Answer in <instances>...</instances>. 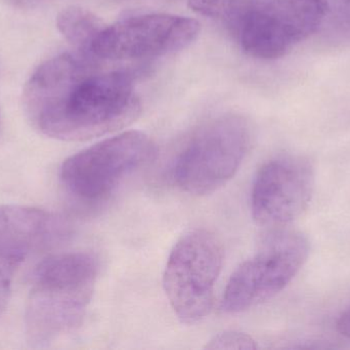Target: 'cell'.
<instances>
[{
	"mask_svg": "<svg viewBox=\"0 0 350 350\" xmlns=\"http://www.w3.org/2000/svg\"><path fill=\"white\" fill-rule=\"evenodd\" d=\"M35 129L62 141H86L124 129L141 114L133 74L100 72L90 57L62 53L43 63L24 88Z\"/></svg>",
	"mask_w": 350,
	"mask_h": 350,
	"instance_id": "obj_1",
	"label": "cell"
},
{
	"mask_svg": "<svg viewBox=\"0 0 350 350\" xmlns=\"http://www.w3.org/2000/svg\"><path fill=\"white\" fill-rule=\"evenodd\" d=\"M98 275V260L88 253L55 255L39 263L33 271L25 314L32 347H46L79 326Z\"/></svg>",
	"mask_w": 350,
	"mask_h": 350,
	"instance_id": "obj_2",
	"label": "cell"
},
{
	"mask_svg": "<svg viewBox=\"0 0 350 350\" xmlns=\"http://www.w3.org/2000/svg\"><path fill=\"white\" fill-rule=\"evenodd\" d=\"M252 133L240 115H222L202 125L181 148L172 175L191 195H206L224 186L248 153Z\"/></svg>",
	"mask_w": 350,
	"mask_h": 350,
	"instance_id": "obj_3",
	"label": "cell"
},
{
	"mask_svg": "<svg viewBox=\"0 0 350 350\" xmlns=\"http://www.w3.org/2000/svg\"><path fill=\"white\" fill-rule=\"evenodd\" d=\"M224 256L219 238L205 228L187 232L174 245L164 271V288L181 322L196 324L209 314Z\"/></svg>",
	"mask_w": 350,
	"mask_h": 350,
	"instance_id": "obj_4",
	"label": "cell"
},
{
	"mask_svg": "<svg viewBox=\"0 0 350 350\" xmlns=\"http://www.w3.org/2000/svg\"><path fill=\"white\" fill-rule=\"evenodd\" d=\"M156 154L149 136L129 131L104 140L68 158L61 180L68 191L84 201L108 199L133 173L147 166Z\"/></svg>",
	"mask_w": 350,
	"mask_h": 350,
	"instance_id": "obj_5",
	"label": "cell"
},
{
	"mask_svg": "<svg viewBox=\"0 0 350 350\" xmlns=\"http://www.w3.org/2000/svg\"><path fill=\"white\" fill-rule=\"evenodd\" d=\"M308 255L310 242L304 234L275 232L232 273L222 296L221 310L238 314L269 301L293 281Z\"/></svg>",
	"mask_w": 350,
	"mask_h": 350,
	"instance_id": "obj_6",
	"label": "cell"
},
{
	"mask_svg": "<svg viewBox=\"0 0 350 350\" xmlns=\"http://www.w3.org/2000/svg\"><path fill=\"white\" fill-rule=\"evenodd\" d=\"M290 0H189L193 12L226 25L251 57H284L295 39L289 25Z\"/></svg>",
	"mask_w": 350,
	"mask_h": 350,
	"instance_id": "obj_7",
	"label": "cell"
},
{
	"mask_svg": "<svg viewBox=\"0 0 350 350\" xmlns=\"http://www.w3.org/2000/svg\"><path fill=\"white\" fill-rule=\"evenodd\" d=\"M200 34L198 21L170 14L131 16L105 27L92 55L111 61L162 57L185 49Z\"/></svg>",
	"mask_w": 350,
	"mask_h": 350,
	"instance_id": "obj_8",
	"label": "cell"
},
{
	"mask_svg": "<svg viewBox=\"0 0 350 350\" xmlns=\"http://www.w3.org/2000/svg\"><path fill=\"white\" fill-rule=\"evenodd\" d=\"M316 176L310 160L280 156L263 164L253 182L251 212L258 225L280 228L295 221L308 210Z\"/></svg>",
	"mask_w": 350,
	"mask_h": 350,
	"instance_id": "obj_9",
	"label": "cell"
},
{
	"mask_svg": "<svg viewBox=\"0 0 350 350\" xmlns=\"http://www.w3.org/2000/svg\"><path fill=\"white\" fill-rule=\"evenodd\" d=\"M71 236L67 220L22 205H0V256L22 262L29 255L59 246Z\"/></svg>",
	"mask_w": 350,
	"mask_h": 350,
	"instance_id": "obj_10",
	"label": "cell"
},
{
	"mask_svg": "<svg viewBox=\"0 0 350 350\" xmlns=\"http://www.w3.org/2000/svg\"><path fill=\"white\" fill-rule=\"evenodd\" d=\"M57 27L70 45L90 57L94 40L106 26L94 12L79 6H69L57 14Z\"/></svg>",
	"mask_w": 350,
	"mask_h": 350,
	"instance_id": "obj_11",
	"label": "cell"
},
{
	"mask_svg": "<svg viewBox=\"0 0 350 350\" xmlns=\"http://www.w3.org/2000/svg\"><path fill=\"white\" fill-rule=\"evenodd\" d=\"M329 10L327 0H290L289 25L295 42L318 33Z\"/></svg>",
	"mask_w": 350,
	"mask_h": 350,
	"instance_id": "obj_12",
	"label": "cell"
},
{
	"mask_svg": "<svg viewBox=\"0 0 350 350\" xmlns=\"http://www.w3.org/2000/svg\"><path fill=\"white\" fill-rule=\"evenodd\" d=\"M323 32L327 41L334 45H350V8L340 5L329 10L318 33Z\"/></svg>",
	"mask_w": 350,
	"mask_h": 350,
	"instance_id": "obj_13",
	"label": "cell"
},
{
	"mask_svg": "<svg viewBox=\"0 0 350 350\" xmlns=\"http://www.w3.org/2000/svg\"><path fill=\"white\" fill-rule=\"evenodd\" d=\"M254 339L237 331H226L215 335L206 345L207 349L251 350L256 349Z\"/></svg>",
	"mask_w": 350,
	"mask_h": 350,
	"instance_id": "obj_14",
	"label": "cell"
},
{
	"mask_svg": "<svg viewBox=\"0 0 350 350\" xmlns=\"http://www.w3.org/2000/svg\"><path fill=\"white\" fill-rule=\"evenodd\" d=\"M20 262L0 256V316L8 306L14 271Z\"/></svg>",
	"mask_w": 350,
	"mask_h": 350,
	"instance_id": "obj_15",
	"label": "cell"
},
{
	"mask_svg": "<svg viewBox=\"0 0 350 350\" xmlns=\"http://www.w3.org/2000/svg\"><path fill=\"white\" fill-rule=\"evenodd\" d=\"M336 328L339 334L350 340V308L339 316L336 323Z\"/></svg>",
	"mask_w": 350,
	"mask_h": 350,
	"instance_id": "obj_16",
	"label": "cell"
},
{
	"mask_svg": "<svg viewBox=\"0 0 350 350\" xmlns=\"http://www.w3.org/2000/svg\"><path fill=\"white\" fill-rule=\"evenodd\" d=\"M340 3V5L347 6L350 8V0H337Z\"/></svg>",
	"mask_w": 350,
	"mask_h": 350,
	"instance_id": "obj_17",
	"label": "cell"
}]
</instances>
